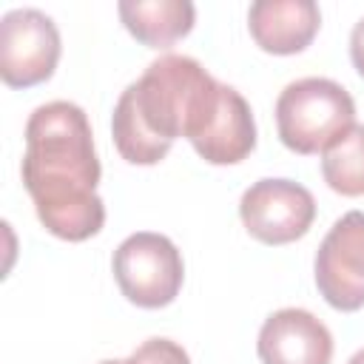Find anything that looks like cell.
I'll use <instances>...</instances> for the list:
<instances>
[{
  "label": "cell",
  "instance_id": "cell-6",
  "mask_svg": "<svg viewBox=\"0 0 364 364\" xmlns=\"http://www.w3.org/2000/svg\"><path fill=\"white\" fill-rule=\"evenodd\" d=\"M245 230L262 245H287L301 239L316 219L313 193L293 179H259L239 202Z\"/></svg>",
  "mask_w": 364,
  "mask_h": 364
},
{
  "label": "cell",
  "instance_id": "cell-8",
  "mask_svg": "<svg viewBox=\"0 0 364 364\" xmlns=\"http://www.w3.org/2000/svg\"><path fill=\"white\" fill-rule=\"evenodd\" d=\"M256 353L262 364H330L333 336L310 310L282 307L264 318Z\"/></svg>",
  "mask_w": 364,
  "mask_h": 364
},
{
  "label": "cell",
  "instance_id": "cell-16",
  "mask_svg": "<svg viewBox=\"0 0 364 364\" xmlns=\"http://www.w3.org/2000/svg\"><path fill=\"white\" fill-rule=\"evenodd\" d=\"M100 364H125V361H119V358H105V361H100Z\"/></svg>",
  "mask_w": 364,
  "mask_h": 364
},
{
  "label": "cell",
  "instance_id": "cell-11",
  "mask_svg": "<svg viewBox=\"0 0 364 364\" xmlns=\"http://www.w3.org/2000/svg\"><path fill=\"white\" fill-rule=\"evenodd\" d=\"M122 26L148 48H168L182 40L196 20L191 0H122L117 6Z\"/></svg>",
  "mask_w": 364,
  "mask_h": 364
},
{
  "label": "cell",
  "instance_id": "cell-2",
  "mask_svg": "<svg viewBox=\"0 0 364 364\" xmlns=\"http://www.w3.org/2000/svg\"><path fill=\"white\" fill-rule=\"evenodd\" d=\"M222 82L185 54L154 60L131 82L114 108L111 134L119 156L131 165H156L176 136L196 139L216 111Z\"/></svg>",
  "mask_w": 364,
  "mask_h": 364
},
{
  "label": "cell",
  "instance_id": "cell-4",
  "mask_svg": "<svg viewBox=\"0 0 364 364\" xmlns=\"http://www.w3.org/2000/svg\"><path fill=\"white\" fill-rule=\"evenodd\" d=\"M111 267L122 296L145 310L171 304L185 279V264L176 245L168 236L151 230L122 239L114 250Z\"/></svg>",
  "mask_w": 364,
  "mask_h": 364
},
{
  "label": "cell",
  "instance_id": "cell-9",
  "mask_svg": "<svg viewBox=\"0 0 364 364\" xmlns=\"http://www.w3.org/2000/svg\"><path fill=\"white\" fill-rule=\"evenodd\" d=\"M321 26V11L313 0H256L247 9L250 37L262 51L299 54L310 46Z\"/></svg>",
  "mask_w": 364,
  "mask_h": 364
},
{
  "label": "cell",
  "instance_id": "cell-5",
  "mask_svg": "<svg viewBox=\"0 0 364 364\" xmlns=\"http://www.w3.org/2000/svg\"><path fill=\"white\" fill-rule=\"evenodd\" d=\"M60 31L40 9H11L0 20V77L11 88L46 82L60 60Z\"/></svg>",
  "mask_w": 364,
  "mask_h": 364
},
{
  "label": "cell",
  "instance_id": "cell-15",
  "mask_svg": "<svg viewBox=\"0 0 364 364\" xmlns=\"http://www.w3.org/2000/svg\"><path fill=\"white\" fill-rule=\"evenodd\" d=\"M347 364H364V347H361V350H358V353H355V355H353Z\"/></svg>",
  "mask_w": 364,
  "mask_h": 364
},
{
  "label": "cell",
  "instance_id": "cell-12",
  "mask_svg": "<svg viewBox=\"0 0 364 364\" xmlns=\"http://www.w3.org/2000/svg\"><path fill=\"white\" fill-rule=\"evenodd\" d=\"M321 176L341 196H364V125L347 128L321 154Z\"/></svg>",
  "mask_w": 364,
  "mask_h": 364
},
{
  "label": "cell",
  "instance_id": "cell-1",
  "mask_svg": "<svg viewBox=\"0 0 364 364\" xmlns=\"http://www.w3.org/2000/svg\"><path fill=\"white\" fill-rule=\"evenodd\" d=\"M20 171L48 233L65 242H82L102 230L105 205L97 196L100 159L80 105L54 100L31 111Z\"/></svg>",
  "mask_w": 364,
  "mask_h": 364
},
{
  "label": "cell",
  "instance_id": "cell-7",
  "mask_svg": "<svg viewBox=\"0 0 364 364\" xmlns=\"http://www.w3.org/2000/svg\"><path fill=\"white\" fill-rule=\"evenodd\" d=\"M316 287L341 313L364 307V210L333 222L316 250Z\"/></svg>",
  "mask_w": 364,
  "mask_h": 364
},
{
  "label": "cell",
  "instance_id": "cell-13",
  "mask_svg": "<svg viewBox=\"0 0 364 364\" xmlns=\"http://www.w3.org/2000/svg\"><path fill=\"white\" fill-rule=\"evenodd\" d=\"M125 364H191V358L182 344L171 338H148L125 358Z\"/></svg>",
  "mask_w": 364,
  "mask_h": 364
},
{
  "label": "cell",
  "instance_id": "cell-3",
  "mask_svg": "<svg viewBox=\"0 0 364 364\" xmlns=\"http://www.w3.org/2000/svg\"><path fill=\"white\" fill-rule=\"evenodd\" d=\"M353 125L355 102L336 80L301 77L287 82L276 100L279 139L296 154H324Z\"/></svg>",
  "mask_w": 364,
  "mask_h": 364
},
{
  "label": "cell",
  "instance_id": "cell-10",
  "mask_svg": "<svg viewBox=\"0 0 364 364\" xmlns=\"http://www.w3.org/2000/svg\"><path fill=\"white\" fill-rule=\"evenodd\" d=\"M191 145L210 165H236L256 148L253 111L233 85L222 82L216 111Z\"/></svg>",
  "mask_w": 364,
  "mask_h": 364
},
{
  "label": "cell",
  "instance_id": "cell-14",
  "mask_svg": "<svg viewBox=\"0 0 364 364\" xmlns=\"http://www.w3.org/2000/svg\"><path fill=\"white\" fill-rule=\"evenodd\" d=\"M350 60H353L355 71L364 77V17L350 31Z\"/></svg>",
  "mask_w": 364,
  "mask_h": 364
}]
</instances>
